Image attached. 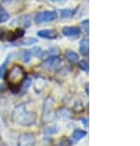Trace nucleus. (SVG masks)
<instances>
[{
  "label": "nucleus",
  "mask_w": 140,
  "mask_h": 146,
  "mask_svg": "<svg viewBox=\"0 0 140 146\" xmlns=\"http://www.w3.org/2000/svg\"><path fill=\"white\" fill-rule=\"evenodd\" d=\"M84 136H86V131L84 130H75L72 134V141L77 142V141H79L81 139H83Z\"/></svg>",
  "instance_id": "nucleus-8"
},
{
  "label": "nucleus",
  "mask_w": 140,
  "mask_h": 146,
  "mask_svg": "<svg viewBox=\"0 0 140 146\" xmlns=\"http://www.w3.org/2000/svg\"><path fill=\"white\" fill-rule=\"evenodd\" d=\"M79 67L83 69V71H87L88 72V63L86 61H82V62H79Z\"/></svg>",
  "instance_id": "nucleus-17"
},
{
  "label": "nucleus",
  "mask_w": 140,
  "mask_h": 146,
  "mask_svg": "<svg viewBox=\"0 0 140 146\" xmlns=\"http://www.w3.org/2000/svg\"><path fill=\"white\" fill-rule=\"evenodd\" d=\"M73 15H75V10L72 9H62L60 10V16L63 17V19H71V17H73Z\"/></svg>",
  "instance_id": "nucleus-9"
},
{
  "label": "nucleus",
  "mask_w": 140,
  "mask_h": 146,
  "mask_svg": "<svg viewBox=\"0 0 140 146\" xmlns=\"http://www.w3.org/2000/svg\"><path fill=\"white\" fill-rule=\"evenodd\" d=\"M39 37L42 38H49V40H53L57 37V32L55 30H51V29H47V30H40L37 31Z\"/></svg>",
  "instance_id": "nucleus-6"
},
{
  "label": "nucleus",
  "mask_w": 140,
  "mask_h": 146,
  "mask_svg": "<svg viewBox=\"0 0 140 146\" xmlns=\"http://www.w3.org/2000/svg\"><path fill=\"white\" fill-rule=\"evenodd\" d=\"M9 19V14L5 11L4 9L0 8V23H4V21H6Z\"/></svg>",
  "instance_id": "nucleus-13"
},
{
  "label": "nucleus",
  "mask_w": 140,
  "mask_h": 146,
  "mask_svg": "<svg viewBox=\"0 0 140 146\" xmlns=\"http://www.w3.org/2000/svg\"><path fill=\"white\" fill-rule=\"evenodd\" d=\"M51 1H53V3H57V4H61V3H65L66 0H51Z\"/></svg>",
  "instance_id": "nucleus-20"
},
{
  "label": "nucleus",
  "mask_w": 140,
  "mask_h": 146,
  "mask_svg": "<svg viewBox=\"0 0 140 146\" xmlns=\"http://www.w3.org/2000/svg\"><path fill=\"white\" fill-rule=\"evenodd\" d=\"M35 142V136L30 133L23 134L19 139V145L17 146H32Z\"/></svg>",
  "instance_id": "nucleus-4"
},
{
  "label": "nucleus",
  "mask_w": 140,
  "mask_h": 146,
  "mask_svg": "<svg viewBox=\"0 0 140 146\" xmlns=\"http://www.w3.org/2000/svg\"><path fill=\"white\" fill-rule=\"evenodd\" d=\"M62 34L65 36H68V37H76V36L79 35V30L73 26H66L62 29Z\"/></svg>",
  "instance_id": "nucleus-7"
},
{
  "label": "nucleus",
  "mask_w": 140,
  "mask_h": 146,
  "mask_svg": "<svg viewBox=\"0 0 140 146\" xmlns=\"http://www.w3.org/2000/svg\"><path fill=\"white\" fill-rule=\"evenodd\" d=\"M66 57L71 62H78V53L73 52V51H67L66 52Z\"/></svg>",
  "instance_id": "nucleus-12"
},
{
  "label": "nucleus",
  "mask_w": 140,
  "mask_h": 146,
  "mask_svg": "<svg viewBox=\"0 0 140 146\" xmlns=\"http://www.w3.org/2000/svg\"><path fill=\"white\" fill-rule=\"evenodd\" d=\"M79 51L81 53L84 54V56H87L88 54V40L84 38L81 41V45H79Z\"/></svg>",
  "instance_id": "nucleus-11"
},
{
  "label": "nucleus",
  "mask_w": 140,
  "mask_h": 146,
  "mask_svg": "<svg viewBox=\"0 0 140 146\" xmlns=\"http://www.w3.org/2000/svg\"><path fill=\"white\" fill-rule=\"evenodd\" d=\"M58 64H60V58L53 56V57L47 58V60L42 63V67L45 69H49V71H52V69L58 67Z\"/></svg>",
  "instance_id": "nucleus-5"
},
{
  "label": "nucleus",
  "mask_w": 140,
  "mask_h": 146,
  "mask_svg": "<svg viewBox=\"0 0 140 146\" xmlns=\"http://www.w3.org/2000/svg\"><path fill=\"white\" fill-rule=\"evenodd\" d=\"M57 19V14L55 11H42L36 14L35 16V21L36 24H43V23H50Z\"/></svg>",
  "instance_id": "nucleus-3"
},
{
  "label": "nucleus",
  "mask_w": 140,
  "mask_h": 146,
  "mask_svg": "<svg viewBox=\"0 0 140 146\" xmlns=\"http://www.w3.org/2000/svg\"><path fill=\"white\" fill-rule=\"evenodd\" d=\"M24 32L21 30H16L15 32H8V36H6V40H9V41H13V40H15L17 37H21L23 36Z\"/></svg>",
  "instance_id": "nucleus-10"
},
{
  "label": "nucleus",
  "mask_w": 140,
  "mask_h": 146,
  "mask_svg": "<svg viewBox=\"0 0 140 146\" xmlns=\"http://www.w3.org/2000/svg\"><path fill=\"white\" fill-rule=\"evenodd\" d=\"M5 67H6V62H5V63H3V66L0 67V77H3V72H4Z\"/></svg>",
  "instance_id": "nucleus-19"
},
{
  "label": "nucleus",
  "mask_w": 140,
  "mask_h": 146,
  "mask_svg": "<svg viewBox=\"0 0 140 146\" xmlns=\"http://www.w3.org/2000/svg\"><path fill=\"white\" fill-rule=\"evenodd\" d=\"M31 56H32L31 51H25V52L23 53V58H24L25 62H29V61H30V60H31Z\"/></svg>",
  "instance_id": "nucleus-14"
},
{
  "label": "nucleus",
  "mask_w": 140,
  "mask_h": 146,
  "mask_svg": "<svg viewBox=\"0 0 140 146\" xmlns=\"http://www.w3.org/2000/svg\"><path fill=\"white\" fill-rule=\"evenodd\" d=\"M14 119L15 121H17L19 124H23V125H30L35 121V115L30 111H26L25 110V107L21 105L15 110L14 113Z\"/></svg>",
  "instance_id": "nucleus-2"
},
{
  "label": "nucleus",
  "mask_w": 140,
  "mask_h": 146,
  "mask_svg": "<svg viewBox=\"0 0 140 146\" xmlns=\"http://www.w3.org/2000/svg\"><path fill=\"white\" fill-rule=\"evenodd\" d=\"M25 77H26L25 69L19 64H14L13 67L9 69L8 76H6V79H8L9 84L11 87H17V86H20L21 83L24 82Z\"/></svg>",
  "instance_id": "nucleus-1"
},
{
  "label": "nucleus",
  "mask_w": 140,
  "mask_h": 146,
  "mask_svg": "<svg viewBox=\"0 0 140 146\" xmlns=\"http://www.w3.org/2000/svg\"><path fill=\"white\" fill-rule=\"evenodd\" d=\"M32 43H36L35 38H26L25 41L21 42V45H32Z\"/></svg>",
  "instance_id": "nucleus-16"
},
{
  "label": "nucleus",
  "mask_w": 140,
  "mask_h": 146,
  "mask_svg": "<svg viewBox=\"0 0 140 146\" xmlns=\"http://www.w3.org/2000/svg\"><path fill=\"white\" fill-rule=\"evenodd\" d=\"M31 53L32 54H34V56H41V54H42V50L41 48H40V47H35V48L34 50H31Z\"/></svg>",
  "instance_id": "nucleus-15"
},
{
  "label": "nucleus",
  "mask_w": 140,
  "mask_h": 146,
  "mask_svg": "<svg viewBox=\"0 0 140 146\" xmlns=\"http://www.w3.org/2000/svg\"><path fill=\"white\" fill-rule=\"evenodd\" d=\"M82 27H83L84 32H86V34H88V21H87V20L82 23Z\"/></svg>",
  "instance_id": "nucleus-18"
}]
</instances>
